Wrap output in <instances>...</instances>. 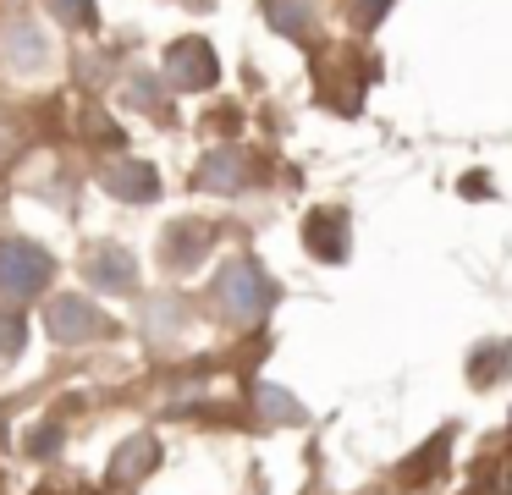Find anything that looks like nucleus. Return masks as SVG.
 <instances>
[{"label": "nucleus", "mask_w": 512, "mask_h": 495, "mask_svg": "<svg viewBox=\"0 0 512 495\" xmlns=\"http://www.w3.org/2000/svg\"><path fill=\"white\" fill-rule=\"evenodd\" d=\"M309 248L320 253V259L342 264L347 259V215H314L309 220Z\"/></svg>", "instance_id": "11"}, {"label": "nucleus", "mask_w": 512, "mask_h": 495, "mask_svg": "<svg viewBox=\"0 0 512 495\" xmlns=\"http://www.w3.org/2000/svg\"><path fill=\"white\" fill-rule=\"evenodd\" d=\"M215 303H221V314L232 325H259L270 314V303H276V286H270V275L254 259H232L215 275Z\"/></svg>", "instance_id": "1"}, {"label": "nucleus", "mask_w": 512, "mask_h": 495, "mask_svg": "<svg viewBox=\"0 0 512 495\" xmlns=\"http://www.w3.org/2000/svg\"><path fill=\"white\" fill-rule=\"evenodd\" d=\"M83 270H89L94 286H105V292H133L138 286V264L127 248H116V242H100V248L83 259Z\"/></svg>", "instance_id": "5"}, {"label": "nucleus", "mask_w": 512, "mask_h": 495, "mask_svg": "<svg viewBox=\"0 0 512 495\" xmlns=\"http://www.w3.org/2000/svg\"><path fill=\"white\" fill-rule=\"evenodd\" d=\"M45 330L50 341H61V347H94V341H111L116 336V319L105 314V308H94L89 297H50L45 308Z\"/></svg>", "instance_id": "3"}, {"label": "nucleus", "mask_w": 512, "mask_h": 495, "mask_svg": "<svg viewBox=\"0 0 512 495\" xmlns=\"http://www.w3.org/2000/svg\"><path fill=\"white\" fill-rule=\"evenodd\" d=\"M50 17L61 28H94V0H50Z\"/></svg>", "instance_id": "15"}, {"label": "nucleus", "mask_w": 512, "mask_h": 495, "mask_svg": "<svg viewBox=\"0 0 512 495\" xmlns=\"http://www.w3.org/2000/svg\"><path fill=\"white\" fill-rule=\"evenodd\" d=\"M160 77H166L171 88H182V94H204V88L221 83V61H215L210 39H177V44L166 50Z\"/></svg>", "instance_id": "4"}, {"label": "nucleus", "mask_w": 512, "mask_h": 495, "mask_svg": "<svg viewBox=\"0 0 512 495\" xmlns=\"http://www.w3.org/2000/svg\"><path fill=\"white\" fill-rule=\"evenodd\" d=\"M265 17H270V28L287 33V39H309L314 0H265Z\"/></svg>", "instance_id": "10"}, {"label": "nucleus", "mask_w": 512, "mask_h": 495, "mask_svg": "<svg viewBox=\"0 0 512 495\" xmlns=\"http://www.w3.org/2000/svg\"><path fill=\"white\" fill-rule=\"evenodd\" d=\"M50 275H56V264H50V253L39 248V242H28V237L0 242V297H6V303L39 297L50 286Z\"/></svg>", "instance_id": "2"}, {"label": "nucleus", "mask_w": 512, "mask_h": 495, "mask_svg": "<svg viewBox=\"0 0 512 495\" xmlns=\"http://www.w3.org/2000/svg\"><path fill=\"white\" fill-rule=\"evenodd\" d=\"M243 182H248V171H243V154L237 149H210L199 160V171H193L199 193H237Z\"/></svg>", "instance_id": "7"}, {"label": "nucleus", "mask_w": 512, "mask_h": 495, "mask_svg": "<svg viewBox=\"0 0 512 495\" xmlns=\"http://www.w3.org/2000/svg\"><path fill=\"white\" fill-rule=\"evenodd\" d=\"M12 143H17V138H12V132H6V127H0V160L12 154Z\"/></svg>", "instance_id": "18"}, {"label": "nucleus", "mask_w": 512, "mask_h": 495, "mask_svg": "<svg viewBox=\"0 0 512 495\" xmlns=\"http://www.w3.org/2000/svg\"><path fill=\"white\" fill-rule=\"evenodd\" d=\"M204 248H210V226H193V220H177V226L166 231V264H177V270H188V264L204 259Z\"/></svg>", "instance_id": "9"}, {"label": "nucleus", "mask_w": 512, "mask_h": 495, "mask_svg": "<svg viewBox=\"0 0 512 495\" xmlns=\"http://www.w3.org/2000/svg\"><path fill=\"white\" fill-rule=\"evenodd\" d=\"M23 341H28V325H23V314H17L12 303H0V363L23 358Z\"/></svg>", "instance_id": "13"}, {"label": "nucleus", "mask_w": 512, "mask_h": 495, "mask_svg": "<svg viewBox=\"0 0 512 495\" xmlns=\"http://www.w3.org/2000/svg\"><path fill=\"white\" fill-rule=\"evenodd\" d=\"M6 61H23V66L45 61V44L34 39V28H12V33H6Z\"/></svg>", "instance_id": "14"}, {"label": "nucleus", "mask_w": 512, "mask_h": 495, "mask_svg": "<svg viewBox=\"0 0 512 495\" xmlns=\"http://www.w3.org/2000/svg\"><path fill=\"white\" fill-rule=\"evenodd\" d=\"M100 182H105V193L122 198V204H149V198L160 193L155 165H144V160H122V165H111V171H105Z\"/></svg>", "instance_id": "6"}, {"label": "nucleus", "mask_w": 512, "mask_h": 495, "mask_svg": "<svg viewBox=\"0 0 512 495\" xmlns=\"http://www.w3.org/2000/svg\"><path fill=\"white\" fill-rule=\"evenodd\" d=\"M254 402H259V413H265L270 424H303V418H309V407H303L298 396L281 391V385H270V380L254 391Z\"/></svg>", "instance_id": "12"}, {"label": "nucleus", "mask_w": 512, "mask_h": 495, "mask_svg": "<svg viewBox=\"0 0 512 495\" xmlns=\"http://www.w3.org/2000/svg\"><path fill=\"white\" fill-rule=\"evenodd\" d=\"M155 462H160V440L155 435H127L122 446H116V457H111V479L116 484H138L144 473H155Z\"/></svg>", "instance_id": "8"}, {"label": "nucleus", "mask_w": 512, "mask_h": 495, "mask_svg": "<svg viewBox=\"0 0 512 495\" xmlns=\"http://www.w3.org/2000/svg\"><path fill=\"white\" fill-rule=\"evenodd\" d=\"M127 99H133L138 110H160V105H166V94H160V83H133V88H127Z\"/></svg>", "instance_id": "17"}, {"label": "nucleus", "mask_w": 512, "mask_h": 495, "mask_svg": "<svg viewBox=\"0 0 512 495\" xmlns=\"http://www.w3.org/2000/svg\"><path fill=\"white\" fill-rule=\"evenodd\" d=\"M441 457H446V435H435L430 446H424V457H413V462H408V479H430L424 468H441Z\"/></svg>", "instance_id": "16"}]
</instances>
